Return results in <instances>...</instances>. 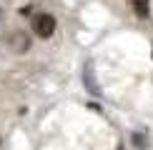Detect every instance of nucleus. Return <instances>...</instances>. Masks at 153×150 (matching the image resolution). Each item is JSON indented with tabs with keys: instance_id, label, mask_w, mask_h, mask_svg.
<instances>
[{
	"instance_id": "nucleus-1",
	"label": "nucleus",
	"mask_w": 153,
	"mask_h": 150,
	"mask_svg": "<svg viewBox=\"0 0 153 150\" xmlns=\"http://www.w3.org/2000/svg\"><path fill=\"white\" fill-rule=\"evenodd\" d=\"M33 30L38 38H50L55 33V18L53 15H35L33 18Z\"/></svg>"
},
{
	"instance_id": "nucleus-2",
	"label": "nucleus",
	"mask_w": 153,
	"mask_h": 150,
	"mask_svg": "<svg viewBox=\"0 0 153 150\" xmlns=\"http://www.w3.org/2000/svg\"><path fill=\"white\" fill-rule=\"evenodd\" d=\"M83 83H85V88L93 93V95H100L98 85H95V78H93V62H88L85 70H83Z\"/></svg>"
},
{
	"instance_id": "nucleus-3",
	"label": "nucleus",
	"mask_w": 153,
	"mask_h": 150,
	"mask_svg": "<svg viewBox=\"0 0 153 150\" xmlns=\"http://www.w3.org/2000/svg\"><path fill=\"white\" fill-rule=\"evenodd\" d=\"M131 3H133V10H136L138 18H148V12H151L148 0H131Z\"/></svg>"
},
{
	"instance_id": "nucleus-4",
	"label": "nucleus",
	"mask_w": 153,
	"mask_h": 150,
	"mask_svg": "<svg viewBox=\"0 0 153 150\" xmlns=\"http://www.w3.org/2000/svg\"><path fill=\"white\" fill-rule=\"evenodd\" d=\"M13 40H18V43H13V48H15V50H28L30 48V38L25 35V33H13Z\"/></svg>"
}]
</instances>
